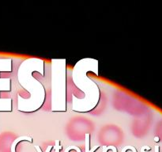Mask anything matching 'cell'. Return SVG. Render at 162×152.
Listing matches in <instances>:
<instances>
[{
    "instance_id": "6da1fadb",
    "label": "cell",
    "mask_w": 162,
    "mask_h": 152,
    "mask_svg": "<svg viewBox=\"0 0 162 152\" xmlns=\"http://www.w3.org/2000/svg\"><path fill=\"white\" fill-rule=\"evenodd\" d=\"M21 140H27V141H30V142H32V141L31 137H27V136H21L20 137V138L17 139V140H15V141L13 143L12 146H11V152H15L16 145L17 144V143H19L20 141H21Z\"/></svg>"
},
{
    "instance_id": "7a4b0ae2",
    "label": "cell",
    "mask_w": 162,
    "mask_h": 152,
    "mask_svg": "<svg viewBox=\"0 0 162 152\" xmlns=\"http://www.w3.org/2000/svg\"><path fill=\"white\" fill-rule=\"evenodd\" d=\"M89 134L86 133L85 134V152H94L97 149V147H96L95 149H93L90 150L89 148Z\"/></svg>"
},
{
    "instance_id": "3957f363",
    "label": "cell",
    "mask_w": 162,
    "mask_h": 152,
    "mask_svg": "<svg viewBox=\"0 0 162 152\" xmlns=\"http://www.w3.org/2000/svg\"><path fill=\"white\" fill-rule=\"evenodd\" d=\"M62 146L60 145V140H55V152H60V150L62 149Z\"/></svg>"
},
{
    "instance_id": "277c9868",
    "label": "cell",
    "mask_w": 162,
    "mask_h": 152,
    "mask_svg": "<svg viewBox=\"0 0 162 152\" xmlns=\"http://www.w3.org/2000/svg\"><path fill=\"white\" fill-rule=\"evenodd\" d=\"M35 148H36V150H37V152H42V150H41L40 147L39 146H35ZM52 148H53L52 146H48L45 152H51V150H52Z\"/></svg>"
},
{
    "instance_id": "5b68a950",
    "label": "cell",
    "mask_w": 162,
    "mask_h": 152,
    "mask_svg": "<svg viewBox=\"0 0 162 152\" xmlns=\"http://www.w3.org/2000/svg\"><path fill=\"white\" fill-rule=\"evenodd\" d=\"M107 149L108 150H112L113 152H117V149L115 146H109V147H107Z\"/></svg>"
},
{
    "instance_id": "8992f818",
    "label": "cell",
    "mask_w": 162,
    "mask_h": 152,
    "mask_svg": "<svg viewBox=\"0 0 162 152\" xmlns=\"http://www.w3.org/2000/svg\"><path fill=\"white\" fill-rule=\"evenodd\" d=\"M108 150V149L107 148L106 146H103V152H107Z\"/></svg>"
},
{
    "instance_id": "52a82bcc",
    "label": "cell",
    "mask_w": 162,
    "mask_h": 152,
    "mask_svg": "<svg viewBox=\"0 0 162 152\" xmlns=\"http://www.w3.org/2000/svg\"><path fill=\"white\" fill-rule=\"evenodd\" d=\"M155 152H160V147H159V146H155Z\"/></svg>"
},
{
    "instance_id": "ba28073f",
    "label": "cell",
    "mask_w": 162,
    "mask_h": 152,
    "mask_svg": "<svg viewBox=\"0 0 162 152\" xmlns=\"http://www.w3.org/2000/svg\"><path fill=\"white\" fill-rule=\"evenodd\" d=\"M154 141H155V142H159V141H160L159 137H155V138H154Z\"/></svg>"
},
{
    "instance_id": "9c48e42d",
    "label": "cell",
    "mask_w": 162,
    "mask_h": 152,
    "mask_svg": "<svg viewBox=\"0 0 162 152\" xmlns=\"http://www.w3.org/2000/svg\"><path fill=\"white\" fill-rule=\"evenodd\" d=\"M141 151H142V152H146V151H145V150H144L143 149H142V148L141 149Z\"/></svg>"
}]
</instances>
